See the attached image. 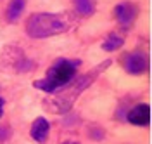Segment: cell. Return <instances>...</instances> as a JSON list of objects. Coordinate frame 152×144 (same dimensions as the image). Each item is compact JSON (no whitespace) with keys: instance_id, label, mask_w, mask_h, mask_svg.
<instances>
[{"instance_id":"cell-1","label":"cell","mask_w":152,"mask_h":144,"mask_svg":"<svg viewBox=\"0 0 152 144\" xmlns=\"http://www.w3.org/2000/svg\"><path fill=\"white\" fill-rule=\"evenodd\" d=\"M109 66H111V59L100 63L99 66H95L94 69H90L85 75L75 77L66 87H62L61 90L54 92V97L50 101H45V106H47L52 113H67L73 108V104L76 103V99L81 96V92L86 90L97 80V77L102 71H105Z\"/></svg>"},{"instance_id":"cell-2","label":"cell","mask_w":152,"mask_h":144,"mask_svg":"<svg viewBox=\"0 0 152 144\" xmlns=\"http://www.w3.org/2000/svg\"><path fill=\"white\" fill-rule=\"evenodd\" d=\"M69 30V21L59 12H38L26 21V33L31 38H48Z\"/></svg>"},{"instance_id":"cell-3","label":"cell","mask_w":152,"mask_h":144,"mask_svg":"<svg viewBox=\"0 0 152 144\" xmlns=\"http://www.w3.org/2000/svg\"><path fill=\"white\" fill-rule=\"evenodd\" d=\"M81 63L80 61H71V59H59L56 64L48 69V73L40 80H35L33 85L47 92V94H54L57 90H61L62 87H66L73 78L76 77L78 66Z\"/></svg>"},{"instance_id":"cell-4","label":"cell","mask_w":152,"mask_h":144,"mask_svg":"<svg viewBox=\"0 0 152 144\" xmlns=\"http://www.w3.org/2000/svg\"><path fill=\"white\" fill-rule=\"evenodd\" d=\"M0 64L7 69H14L16 73H28L37 66L35 61L24 56V52L18 47H5L0 56Z\"/></svg>"},{"instance_id":"cell-5","label":"cell","mask_w":152,"mask_h":144,"mask_svg":"<svg viewBox=\"0 0 152 144\" xmlns=\"http://www.w3.org/2000/svg\"><path fill=\"white\" fill-rule=\"evenodd\" d=\"M149 66H151L149 56L145 52H140V50L124 54L123 58V68L128 75H143L149 71Z\"/></svg>"},{"instance_id":"cell-6","label":"cell","mask_w":152,"mask_h":144,"mask_svg":"<svg viewBox=\"0 0 152 144\" xmlns=\"http://www.w3.org/2000/svg\"><path fill=\"white\" fill-rule=\"evenodd\" d=\"M137 14H138V9L133 2H119L116 7H114V18L119 23V26L123 30H130L132 24L137 19Z\"/></svg>"},{"instance_id":"cell-7","label":"cell","mask_w":152,"mask_h":144,"mask_svg":"<svg viewBox=\"0 0 152 144\" xmlns=\"http://www.w3.org/2000/svg\"><path fill=\"white\" fill-rule=\"evenodd\" d=\"M126 120L135 127H149L151 125V106L147 103L133 106L126 115Z\"/></svg>"},{"instance_id":"cell-8","label":"cell","mask_w":152,"mask_h":144,"mask_svg":"<svg viewBox=\"0 0 152 144\" xmlns=\"http://www.w3.org/2000/svg\"><path fill=\"white\" fill-rule=\"evenodd\" d=\"M48 132H50V123H48L47 118L43 116H38L35 118V122L31 123V128H29V137L38 144H43L47 141Z\"/></svg>"},{"instance_id":"cell-9","label":"cell","mask_w":152,"mask_h":144,"mask_svg":"<svg viewBox=\"0 0 152 144\" xmlns=\"http://www.w3.org/2000/svg\"><path fill=\"white\" fill-rule=\"evenodd\" d=\"M24 7H26V0H10L9 5H7V10H5L7 23H16L21 18Z\"/></svg>"},{"instance_id":"cell-10","label":"cell","mask_w":152,"mask_h":144,"mask_svg":"<svg viewBox=\"0 0 152 144\" xmlns=\"http://www.w3.org/2000/svg\"><path fill=\"white\" fill-rule=\"evenodd\" d=\"M123 45H124V38L121 35H118V33H109L107 38L104 40V44H102V49H104L105 52H114V50L121 49Z\"/></svg>"},{"instance_id":"cell-11","label":"cell","mask_w":152,"mask_h":144,"mask_svg":"<svg viewBox=\"0 0 152 144\" xmlns=\"http://www.w3.org/2000/svg\"><path fill=\"white\" fill-rule=\"evenodd\" d=\"M75 9L80 16L88 18V16H94L95 4H94V0H75Z\"/></svg>"},{"instance_id":"cell-12","label":"cell","mask_w":152,"mask_h":144,"mask_svg":"<svg viewBox=\"0 0 152 144\" xmlns=\"http://www.w3.org/2000/svg\"><path fill=\"white\" fill-rule=\"evenodd\" d=\"M88 134H90V137H92L94 141H102V139H104V135H105V132L102 130V128H99L97 125H92V127H90V130H88Z\"/></svg>"},{"instance_id":"cell-13","label":"cell","mask_w":152,"mask_h":144,"mask_svg":"<svg viewBox=\"0 0 152 144\" xmlns=\"http://www.w3.org/2000/svg\"><path fill=\"white\" fill-rule=\"evenodd\" d=\"M9 137H10V128L7 125H0V144L9 141Z\"/></svg>"},{"instance_id":"cell-14","label":"cell","mask_w":152,"mask_h":144,"mask_svg":"<svg viewBox=\"0 0 152 144\" xmlns=\"http://www.w3.org/2000/svg\"><path fill=\"white\" fill-rule=\"evenodd\" d=\"M4 106H5V99H4V97H0V118L4 116Z\"/></svg>"},{"instance_id":"cell-15","label":"cell","mask_w":152,"mask_h":144,"mask_svg":"<svg viewBox=\"0 0 152 144\" xmlns=\"http://www.w3.org/2000/svg\"><path fill=\"white\" fill-rule=\"evenodd\" d=\"M62 144H80V143H71V141H69V143H62Z\"/></svg>"}]
</instances>
